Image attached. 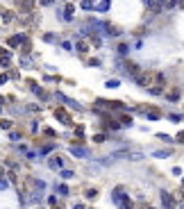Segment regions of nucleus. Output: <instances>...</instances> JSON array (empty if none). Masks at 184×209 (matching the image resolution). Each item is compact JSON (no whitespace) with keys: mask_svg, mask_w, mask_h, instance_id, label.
<instances>
[{"mask_svg":"<svg viewBox=\"0 0 184 209\" xmlns=\"http://www.w3.org/2000/svg\"><path fill=\"white\" fill-rule=\"evenodd\" d=\"M157 78H159V73L143 71V73H139V75H137V84H139V87H143V89H148L152 82H157Z\"/></svg>","mask_w":184,"mask_h":209,"instance_id":"obj_1","label":"nucleus"},{"mask_svg":"<svg viewBox=\"0 0 184 209\" xmlns=\"http://www.w3.org/2000/svg\"><path fill=\"white\" fill-rule=\"evenodd\" d=\"M143 3L148 5V9L152 14H161L164 12V3H166V0H143Z\"/></svg>","mask_w":184,"mask_h":209,"instance_id":"obj_2","label":"nucleus"},{"mask_svg":"<svg viewBox=\"0 0 184 209\" xmlns=\"http://www.w3.org/2000/svg\"><path fill=\"white\" fill-rule=\"evenodd\" d=\"M114 202H116V205H123V207H130V205H132L127 198H125V193L121 191V189H116V191H114Z\"/></svg>","mask_w":184,"mask_h":209,"instance_id":"obj_3","label":"nucleus"},{"mask_svg":"<svg viewBox=\"0 0 184 209\" xmlns=\"http://www.w3.org/2000/svg\"><path fill=\"white\" fill-rule=\"evenodd\" d=\"M125 71H127L132 78H137V75L141 73V71H139V66H137V64H132V62H125Z\"/></svg>","mask_w":184,"mask_h":209,"instance_id":"obj_4","label":"nucleus"},{"mask_svg":"<svg viewBox=\"0 0 184 209\" xmlns=\"http://www.w3.org/2000/svg\"><path fill=\"white\" fill-rule=\"evenodd\" d=\"M48 166H50V168H55V170H62V166H64V159H62V157H52L50 161H48Z\"/></svg>","mask_w":184,"mask_h":209,"instance_id":"obj_5","label":"nucleus"},{"mask_svg":"<svg viewBox=\"0 0 184 209\" xmlns=\"http://www.w3.org/2000/svg\"><path fill=\"white\" fill-rule=\"evenodd\" d=\"M161 202H164V207H175V200H173V196H168L166 191H161Z\"/></svg>","mask_w":184,"mask_h":209,"instance_id":"obj_6","label":"nucleus"},{"mask_svg":"<svg viewBox=\"0 0 184 209\" xmlns=\"http://www.w3.org/2000/svg\"><path fill=\"white\" fill-rule=\"evenodd\" d=\"M55 114H57V118H59V121L64 123V125H71V118H68V114H66L64 109H57Z\"/></svg>","mask_w":184,"mask_h":209,"instance_id":"obj_7","label":"nucleus"},{"mask_svg":"<svg viewBox=\"0 0 184 209\" xmlns=\"http://www.w3.org/2000/svg\"><path fill=\"white\" fill-rule=\"evenodd\" d=\"M71 153H73L75 157H89V150H86V148H77V146H73Z\"/></svg>","mask_w":184,"mask_h":209,"instance_id":"obj_8","label":"nucleus"},{"mask_svg":"<svg viewBox=\"0 0 184 209\" xmlns=\"http://www.w3.org/2000/svg\"><path fill=\"white\" fill-rule=\"evenodd\" d=\"M32 0H18V7H21V9H25V12H32Z\"/></svg>","mask_w":184,"mask_h":209,"instance_id":"obj_9","label":"nucleus"},{"mask_svg":"<svg viewBox=\"0 0 184 209\" xmlns=\"http://www.w3.org/2000/svg\"><path fill=\"white\" fill-rule=\"evenodd\" d=\"M75 50L82 52V55H86V52H89V43H86V41H80V43L75 46Z\"/></svg>","mask_w":184,"mask_h":209,"instance_id":"obj_10","label":"nucleus"},{"mask_svg":"<svg viewBox=\"0 0 184 209\" xmlns=\"http://www.w3.org/2000/svg\"><path fill=\"white\" fill-rule=\"evenodd\" d=\"M23 41H25V36H23V34H16V36H12V39H9V46H12V48H14V46L23 43Z\"/></svg>","mask_w":184,"mask_h":209,"instance_id":"obj_11","label":"nucleus"},{"mask_svg":"<svg viewBox=\"0 0 184 209\" xmlns=\"http://www.w3.org/2000/svg\"><path fill=\"white\" fill-rule=\"evenodd\" d=\"M154 157H159V159H164V157H170V150H157V153H152Z\"/></svg>","mask_w":184,"mask_h":209,"instance_id":"obj_12","label":"nucleus"},{"mask_svg":"<svg viewBox=\"0 0 184 209\" xmlns=\"http://www.w3.org/2000/svg\"><path fill=\"white\" fill-rule=\"evenodd\" d=\"M107 34H111V36H118V34H121V30H118V27H114V25H107Z\"/></svg>","mask_w":184,"mask_h":209,"instance_id":"obj_13","label":"nucleus"},{"mask_svg":"<svg viewBox=\"0 0 184 209\" xmlns=\"http://www.w3.org/2000/svg\"><path fill=\"white\" fill-rule=\"evenodd\" d=\"M57 193H59V196H68V186H64V184H57Z\"/></svg>","mask_w":184,"mask_h":209,"instance_id":"obj_14","label":"nucleus"},{"mask_svg":"<svg viewBox=\"0 0 184 209\" xmlns=\"http://www.w3.org/2000/svg\"><path fill=\"white\" fill-rule=\"evenodd\" d=\"M107 9H109V0H102L98 5V12H107Z\"/></svg>","mask_w":184,"mask_h":209,"instance_id":"obj_15","label":"nucleus"},{"mask_svg":"<svg viewBox=\"0 0 184 209\" xmlns=\"http://www.w3.org/2000/svg\"><path fill=\"white\" fill-rule=\"evenodd\" d=\"M59 175H62L64 180H71V177H73L75 173H73V170H59Z\"/></svg>","mask_w":184,"mask_h":209,"instance_id":"obj_16","label":"nucleus"},{"mask_svg":"<svg viewBox=\"0 0 184 209\" xmlns=\"http://www.w3.org/2000/svg\"><path fill=\"white\" fill-rule=\"evenodd\" d=\"M127 50H130V46H125V43L118 46V55H127Z\"/></svg>","mask_w":184,"mask_h":209,"instance_id":"obj_17","label":"nucleus"},{"mask_svg":"<svg viewBox=\"0 0 184 209\" xmlns=\"http://www.w3.org/2000/svg\"><path fill=\"white\" fill-rule=\"evenodd\" d=\"M93 141H95V143H102V141H107V137H105V134H95Z\"/></svg>","mask_w":184,"mask_h":209,"instance_id":"obj_18","label":"nucleus"},{"mask_svg":"<svg viewBox=\"0 0 184 209\" xmlns=\"http://www.w3.org/2000/svg\"><path fill=\"white\" fill-rule=\"evenodd\" d=\"M0 127H3V130H9V127H12V121H0Z\"/></svg>","mask_w":184,"mask_h":209,"instance_id":"obj_19","label":"nucleus"},{"mask_svg":"<svg viewBox=\"0 0 184 209\" xmlns=\"http://www.w3.org/2000/svg\"><path fill=\"white\" fill-rule=\"evenodd\" d=\"M95 196H98L95 189H86V198H95Z\"/></svg>","mask_w":184,"mask_h":209,"instance_id":"obj_20","label":"nucleus"},{"mask_svg":"<svg viewBox=\"0 0 184 209\" xmlns=\"http://www.w3.org/2000/svg\"><path fill=\"white\" fill-rule=\"evenodd\" d=\"M118 84H121L118 80H109V82H107V87H109V89H116V87H118Z\"/></svg>","mask_w":184,"mask_h":209,"instance_id":"obj_21","label":"nucleus"},{"mask_svg":"<svg viewBox=\"0 0 184 209\" xmlns=\"http://www.w3.org/2000/svg\"><path fill=\"white\" fill-rule=\"evenodd\" d=\"M170 121L177 123V121H182V116H180V114H170Z\"/></svg>","mask_w":184,"mask_h":209,"instance_id":"obj_22","label":"nucleus"},{"mask_svg":"<svg viewBox=\"0 0 184 209\" xmlns=\"http://www.w3.org/2000/svg\"><path fill=\"white\" fill-rule=\"evenodd\" d=\"M62 48H64V50H73V46H71L68 41H64V43H62Z\"/></svg>","mask_w":184,"mask_h":209,"instance_id":"obj_23","label":"nucleus"},{"mask_svg":"<svg viewBox=\"0 0 184 209\" xmlns=\"http://www.w3.org/2000/svg\"><path fill=\"white\" fill-rule=\"evenodd\" d=\"M123 125H132V118L130 116H123Z\"/></svg>","mask_w":184,"mask_h":209,"instance_id":"obj_24","label":"nucleus"},{"mask_svg":"<svg viewBox=\"0 0 184 209\" xmlns=\"http://www.w3.org/2000/svg\"><path fill=\"white\" fill-rule=\"evenodd\" d=\"M177 141H180V143H184V132H180V134H177Z\"/></svg>","mask_w":184,"mask_h":209,"instance_id":"obj_25","label":"nucleus"},{"mask_svg":"<svg viewBox=\"0 0 184 209\" xmlns=\"http://www.w3.org/2000/svg\"><path fill=\"white\" fill-rule=\"evenodd\" d=\"M55 0H41V5H52Z\"/></svg>","mask_w":184,"mask_h":209,"instance_id":"obj_26","label":"nucleus"},{"mask_svg":"<svg viewBox=\"0 0 184 209\" xmlns=\"http://www.w3.org/2000/svg\"><path fill=\"white\" fill-rule=\"evenodd\" d=\"M177 5H180V7H182V9H184V0H177Z\"/></svg>","mask_w":184,"mask_h":209,"instance_id":"obj_27","label":"nucleus"},{"mask_svg":"<svg viewBox=\"0 0 184 209\" xmlns=\"http://www.w3.org/2000/svg\"><path fill=\"white\" fill-rule=\"evenodd\" d=\"M0 109H3V98H0Z\"/></svg>","mask_w":184,"mask_h":209,"instance_id":"obj_28","label":"nucleus"}]
</instances>
